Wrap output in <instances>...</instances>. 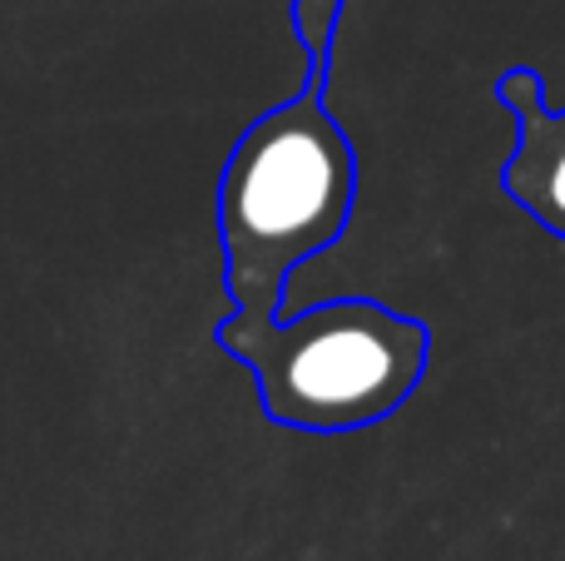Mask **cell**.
<instances>
[{"mask_svg":"<svg viewBox=\"0 0 565 561\" xmlns=\"http://www.w3.org/2000/svg\"><path fill=\"white\" fill-rule=\"evenodd\" d=\"M338 20L342 0H292V30L308 55L302 85L244 125L218 174L224 294L244 318H274L288 278L328 254L358 209V149L328 109Z\"/></svg>","mask_w":565,"mask_h":561,"instance_id":"1","label":"cell"},{"mask_svg":"<svg viewBox=\"0 0 565 561\" xmlns=\"http://www.w3.org/2000/svg\"><path fill=\"white\" fill-rule=\"evenodd\" d=\"M214 343L258 383V407L292 433H358L402 413L427 378L431 328L382 298H328L292 318L228 308Z\"/></svg>","mask_w":565,"mask_h":561,"instance_id":"2","label":"cell"},{"mask_svg":"<svg viewBox=\"0 0 565 561\" xmlns=\"http://www.w3.org/2000/svg\"><path fill=\"white\" fill-rule=\"evenodd\" d=\"M497 99L516 129V145L501 165V189L546 234L565 239V105H546V80L531 65L501 70Z\"/></svg>","mask_w":565,"mask_h":561,"instance_id":"3","label":"cell"}]
</instances>
